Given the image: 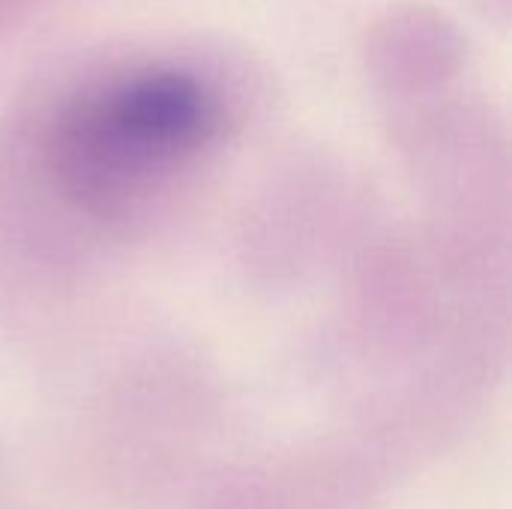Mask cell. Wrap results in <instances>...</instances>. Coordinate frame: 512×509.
<instances>
[{
  "label": "cell",
  "instance_id": "1",
  "mask_svg": "<svg viewBox=\"0 0 512 509\" xmlns=\"http://www.w3.org/2000/svg\"><path fill=\"white\" fill-rule=\"evenodd\" d=\"M216 129V105L186 72H144L114 87L81 126V147L105 168L150 165L201 147Z\"/></svg>",
  "mask_w": 512,
  "mask_h": 509
}]
</instances>
